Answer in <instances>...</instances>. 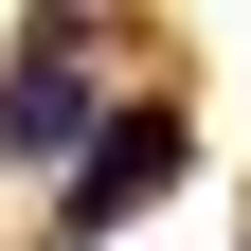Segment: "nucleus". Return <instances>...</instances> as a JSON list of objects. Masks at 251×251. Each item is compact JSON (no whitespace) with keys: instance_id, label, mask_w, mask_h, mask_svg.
<instances>
[{"instance_id":"nucleus-1","label":"nucleus","mask_w":251,"mask_h":251,"mask_svg":"<svg viewBox=\"0 0 251 251\" xmlns=\"http://www.w3.org/2000/svg\"><path fill=\"white\" fill-rule=\"evenodd\" d=\"M90 144H108V108H90V36L36 18V36L0 54V162H54V179H72Z\"/></svg>"},{"instance_id":"nucleus-2","label":"nucleus","mask_w":251,"mask_h":251,"mask_svg":"<svg viewBox=\"0 0 251 251\" xmlns=\"http://www.w3.org/2000/svg\"><path fill=\"white\" fill-rule=\"evenodd\" d=\"M179 162H198V144H179V108H108V144H90V162H72V198H54V233H126V215H144V198H162V179Z\"/></svg>"}]
</instances>
